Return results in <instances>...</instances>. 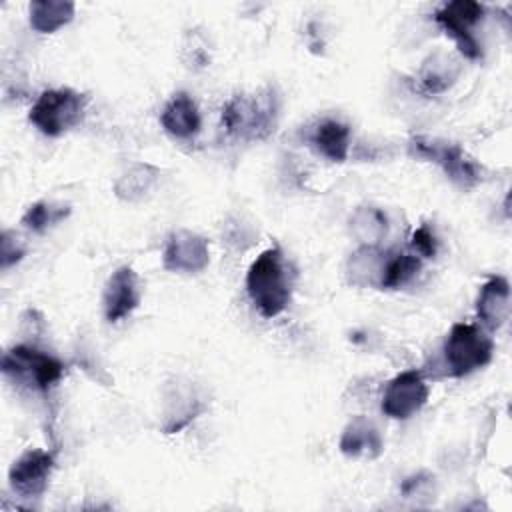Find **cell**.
<instances>
[{
  "label": "cell",
  "instance_id": "obj_1",
  "mask_svg": "<svg viewBox=\"0 0 512 512\" xmlns=\"http://www.w3.org/2000/svg\"><path fill=\"white\" fill-rule=\"evenodd\" d=\"M246 290L254 308L264 318H274L286 310L292 298V276L284 252L278 246L266 248L250 264Z\"/></svg>",
  "mask_w": 512,
  "mask_h": 512
},
{
  "label": "cell",
  "instance_id": "obj_2",
  "mask_svg": "<svg viewBox=\"0 0 512 512\" xmlns=\"http://www.w3.org/2000/svg\"><path fill=\"white\" fill-rule=\"evenodd\" d=\"M278 120V96L268 86L254 94H236L222 108L224 130L244 142L268 138Z\"/></svg>",
  "mask_w": 512,
  "mask_h": 512
},
{
  "label": "cell",
  "instance_id": "obj_3",
  "mask_svg": "<svg viewBox=\"0 0 512 512\" xmlns=\"http://www.w3.org/2000/svg\"><path fill=\"white\" fill-rule=\"evenodd\" d=\"M494 342L492 338L480 330L476 324L458 322L450 328L444 346V366L448 376H466L492 360Z\"/></svg>",
  "mask_w": 512,
  "mask_h": 512
},
{
  "label": "cell",
  "instance_id": "obj_4",
  "mask_svg": "<svg viewBox=\"0 0 512 512\" xmlns=\"http://www.w3.org/2000/svg\"><path fill=\"white\" fill-rule=\"evenodd\" d=\"M88 96L72 88L44 90L28 112V120L44 136H62L80 124Z\"/></svg>",
  "mask_w": 512,
  "mask_h": 512
},
{
  "label": "cell",
  "instance_id": "obj_5",
  "mask_svg": "<svg viewBox=\"0 0 512 512\" xmlns=\"http://www.w3.org/2000/svg\"><path fill=\"white\" fill-rule=\"evenodd\" d=\"M64 370L66 366L56 356L26 344H18L2 356V374L38 392H48L64 376Z\"/></svg>",
  "mask_w": 512,
  "mask_h": 512
},
{
  "label": "cell",
  "instance_id": "obj_6",
  "mask_svg": "<svg viewBox=\"0 0 512 512\" xmlns=\"http://www.w3.org/2000/svg\"><path fill=\"white\" fill-rule=\"evenodd\" d=\"M408 152L414 158L438 164L444 174L460 188H472L482 180V168L456 142L430 136H414L408 142Z\"/></svg>",
  "mask_w": 512,
  "mask_h": 512
},
{
  "label": "cell",
  "instance_id": "obj_7",
  "mask_svg": "<svg viewBox=\"0 0 512 512\" xmlns=\"http://www.w3.org/2000/svg\"><path fill=\"white\" fill-rule=\"evenodd\" d=\"M482 16H484V6L474 0L448 2L434 12V20L454 40L460 54H464L470 60L482 58L480 44L472 32V28L482 20Z\"/></svg>",
  "mask_w": 512,
  "mask_h": 512
},
{
  "label": "cell",
  "instance_id": "obj_8",
  "mask_svg": "<svg viewBox=\"0 0 512 512\" xmlns=\"http://www.w3.org/2000/svg\"><path fill=\"white\" fill-rule=\"evenodd\" d=\"M430 388L420 370L396 374L382 396V412L394 420H406L416 414L428 400Z\"/></svg>",
  "mask_w": 512,
  "mask_h": 512
},
{
  "label": "cell",
  "instance_id": "obj_9",
  "mask_svg": "<svg viewBox=\"0 0 512 512\" xmlns=\"http://www.w3.org/2000/svg\"><path fill=\"white\" fill-rule=\"evenodd\" d=\"M54 468V454L48 450H26L8 470V484L22 498H38L44 494Z\"/></svg>",
  "mask_w": 512,
  "mask_h": 512
},
{
  "label": "cell",
  "instance_id": "obj_10",
  "mask_svg": "<svg viewBox=\"0 0 512 512\" xmlns=\"http://www.w3.org/2000/svg\"><path fill=\"white\" fill-rule=\"evenodd\" d=\"M210 262V248L208 240L190 230H176L168 236L162 264L170 272H184L194 274L208 266Z\"/></svg>",
  "mask_w": 512,
  "mask_h": 512
},
{
  "label": "cell",
  "instance_id": "obj_11",
  "mask_svg": "<svg viewBox=\"0 0 512 512\" xmlns=\"http://www.w3.org/2000/svg\"><path fill=\"white\" fill-rule=\"evenodd\" d=\"M140 304V284L138 274L130 266H120L114 270L104 286L102 308L104 318L112 322H120L130 316Z\"/></svg>",
  "mask_w": 512,
  "mask_h": 512
},
{
  "label": "cell",
  "instance_id": "obj_12",
  "mask_svg": "<svg viewBox=\"0 0 512 512\" xmlns=\"http://www.w3.org/2000/svg\"><path fill=\"white\" fill-rule=\"evenodd\" d=\"M476 314L488 330H498L510 316V284L504 276H490L476 298Z\"/></svg>",
  "mask_w": 512,
  "mask_h": 512
},
{
  "label": "cell",
  "instance_id": "obj_13",
  "mask_svg": "<svg viewBox=\"0 0 512 512\" xmlns=\"http://www.w3.org/2000/svg\"><path fill=\"white\" fill-rule=\"evenodd\" d=\"M308 144L330 162H344L350 152V126L336 118H322L306 136Z\"/></svg>",
  "mask_w": 512,
  "mask_h": 512
},
{
  "label": "cell",
  "instance_id": "obj_14",
  "mask_svg": "<svg viewBox=\"0 0 512 512\" xmlns=\"http://www.w3.org/2000/svg\"><path fill=\"white\" fill-rule=\"evenodd\" d=\"M162 128L180 140L192 138L200 130V112L194 98L188 92H176L164 106L160 114Z\"/></svg>",
  "mask_w": 512,
  "mask_h": 512
},
{
  "label": "cell",
  "instance_id": "obj_15",
  "mask_svg": "<svg viewBox=\"0 0 512 512\" xmlns=\"http://www.w3.org/2000/svg\"><path fill=\"white\" fill-rule=\"evenodd\" d=\"M340 452L350 458H376L382 452L380 432L370 420H366L364 416H356L346 424L340 436Z\"/></svg>",
  "mask_w": 512,
  "mask_h": 512
},
{
  "label": "cell",
  "instance_id": "obj_16",
  "mask_svg": "<svg viewBox=\"0 0 512 512\" xmlns=\"http://www.w3.org/2000/svg\"><path fill=\"white\" fill-rule=\"evenodd\" d=\"M76 6L66 0H34L28 6L30 26L40 34H52L62 26L70 24Z\"/></svg>",
  "mask_w": 512,
  "mask_h": 512
},
{
  "label": "cell",
  "instance_id": "obj_17",
  "mask_svg": "<svg viewBox=\"0 0 512 512\" xmlns=\"http://www.w3.org/2000/svg\"><path fill=\"white\" fill-rule=\"evenodd\" d=\"M458 62L444 54V52H436L432 56H428L420 68L418 80H420V90L424 94H440L444 90H448L454 80L458 78Z\"/></svg>",
  "mask_w": 512,
  "mask_h": 512
},
{
  "label": "cell",
  "instance_id": "obj_18",
  "mask_svg": "<svg viewBox=\"0 0 512 512\" xmlns=\"http://www.w3.org/2000/svg\"><path fill=\"white\" fill-rule=\"evenodd\" d=\"M386 252L378 246H360L348 260V278L356 286H378L382 278Z\"/></svg>",
  "mask_w": 512,
  "mask_h": 512
},
{
  "label": "cell",
  "instance_id": "obj_19",
  "mask_svg": "<svg viewBox=\"0 0 512 512\" xmlns=\"http://www.w3.org/2000/svg\"><path fill=\"white\" fill-rule=\"evenodd\" d=\"M420 266H422V260L414 252H400V250L386 252L380 288L396 290L406 286L418 274Z\"/></svg>",
  "mask_w": 512,
  "mask_h": 512
},
{
  "label": "cell",
  "instance_id": "obj_20",
  "mask_svg": "<svg viewBox=\"0 0 512 512\" xmlns=\"http://www.w3.org/2000/svg\"><path fill=\"white\" fill-rule=\"evenodd\" d=\"M350 230L362 246H376L388 232V218L374 206H360L350 216Z\"/></svg>",
  "mask_w": 512,
  "mask_h": 512
},
{
  "label": "cell",
  "instance_id": "obj_21",
  "mask_svg": "<svg viewBox=\"0 0 512 512\" xmlns=\"http://www.w3.org/2000/svg\"><path fill=\"white\" fill-rule=\"evenodd\" d=\"M154 178H156V170L152 166L136 164L120 176V180L116 182V194L122 200H138L148 192Z\"/></svg>",
  "mask_w": 512,
  "mask_h": 512
},
{
  "label": "cell",
  "instance_id": "obj_22",
  "mask_svg": "<svg viewBox=\"0 0 512 512\" xmlns=\"http://www.w3.org/2000/svg\"><path fill=\"white\" fill-rule=\"evenodd\" d=\"M70 208L68 206H56L50 202H36L28 206V210L22 216V224L32 232H44L64 218H68Z\"/></svg>",
  "mask_w": 512,
  "mask_h": 512
},
{
  "label": "cell",
  "instance_id": "obj_23",
  "mask_svg": "<svg viewBox=\"0 0 512 512\" xmlns=\"http://www.w3.org/2000/svg\"><path fill=\"white\" fill-rule=\"evenodd\" d=\"M410 246H412L416 256H420V258H434L436 252H438V238H436L434 230L428 224H422V226H418L412 232Z\"/></svg>",
  "mask_w": 512,
  "mask_h": 512
},
{
  "label": "cell",
  "instance_id": "obj_24",
  "mask_svg": "<svg viewBox=\"0 0 512 512\" xmlns=\"http://www.w3.org/2000/svg\"><path fill=\"white\" fill-rule=\"evenodd\" d=\"M24 254H26V248L20 242V238L14 232L4 230L2 240H0V266L6 270L10 266H14L16 262H20L24 258Z\"/></svg>",
  "mask_w": 512,
  "mask_h": 512
}]
</instances>
